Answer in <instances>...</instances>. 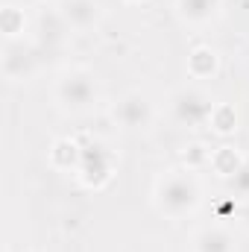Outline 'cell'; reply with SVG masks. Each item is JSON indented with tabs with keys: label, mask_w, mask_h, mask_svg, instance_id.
I'll list each match as a JSON object with an SVG mask.
<instances>
[{
	"label": "cell",
	"mask_w": 249,
	"mask_h": 252,
	"mask_svg": "<svg viewBox=\"0 0 249 252\" xmlns=\"http://www.w3.org/2000/svg\"><path fill=\"white\" fill-rule=\"evenodd\" d=\"M53 103L67 118H85L103 103V88L94 70L88 67H64L53 79Z\"/></svg>",
	"instance_id": "2"
},
{
	"label": "cell",
	"mask_w": 249,
	"mask_h": 252,
	"mask_svg": "<svg viewBox=\"0 0 249 252\" xmlns=\"http://www.w3.org/2000/svg\"><path fill=\"white\" fill-rule=\"evenodd\" d=\"M67 35H70V27L64 24V18L59 15V9L44 12V15L38 18V41H41L44 47H56V44H62Z\"/></svg>",
	"instance_id": "14"
},
{
	"label": "cell",
	"mask_w": 249,
	"mask_h": 252,
	"mask_svg": "<svg viewBox=\"0 0 249 252\" xmlns=\"http://www.w3.org/2000/svg\"><path fill=\"white\" fill-rule=\"evenodd\" d=\"M208 161H211V150L205 147V144H199V141H193V144H187L185 153H182V167L187 170H202V167H208Z\"/></svg>",
	"instance_id": "16"
},
{
	"label": "cell",
	"mask_w": 249,
	"mask_h": 252,
	"mask_svg": "<svg viewBox=\"0 0 249 252\" xmlns=\"http://www.w3.org/2000/svg\"><path fill=\"white\" fill-rule=\"evenodd\" d=\"M0 70H3V79L12 82V85L30 82L38 73V50L30 47L24 38L6 41L3 44V53H0Z\"/></svg>",
	"instance_id": "5"
},
{
	"label": "cell",
	"mask_w": 249,
	"mask_h": 252,
	"mask_svg": "<svg viewBox=\"0 0 249 252\" xmlns=\"http://www.w3.org/2000/svg\"><path fill=\"white\" fill-rule=\"evenodd\" d=\"M47 161L53 170H62V173H76L79 170V161H82V147L76 138H56L47 150Z\"/></svg>",
	"instance_id": "10"
},
{
	"label": "cell",
	"mask_w": 249,
	"mask_h": 252,
	"mask_svg": "<svg viewBox=\"0 0 249 252\" xmlns=\"http://www.w3.org/2000/svg\"><path fill=\"white\" fill-rule=\"evenodd\" d=\"M247 161V156L238 150V147H232V144H223V147H214L211 150V161H208V170L214 173V176H220V179H232L238 170H241V164Z\"/></svg>",
	"instance_id": "12"
},
{
	"label": "cell",
	"mask_w": 249,
	"mask_h": 252,
	"mask_svg": "<svg viewBox=\"0 0 249 252\" xmlns=\"http://www.w3.org/2000/svg\"><path fill=\"white\" fill-rule=\"evenodd\" d=\"M238 109L232 106V103H217L214 106V112H211V118H208V129L214 132V135H232V132H238Z\"/></svg>",
	"instance_id": "15"
},
{
	"label": "cell",
	"mask_w": 249,
	"mask_h": 252,
	"mask_svg": "<svg viewBox=\"0 0 249 252\" xmlns=\"http://www.w3.org/2000/svg\"><path fill=\"white\" fill-rule=\"evenodd\" d=\"M124 3H144V0H124Z\"/></svg>",
	"instance_id": "20"
},
{
	"label": "cell",
	"mask_w": 249,
	"mask_h": 252,
	"mask_svg": "<svg viewBox=\"0 0 249 252\" xmlns=\"http://www.w3.org/2000/svg\"><path fill=\"white\" fill-rule=\"evenodd\" d=\"M0 30H3V38H6V41H18V38L27 35L30 18H27V12H24L21 3L6 0V6L0 9Z\"/></svg>",
	"instance_id": "13"
},
{
	"label": "cell",
	"mask_w": 249,
	"mask_h": 252,
	"mask_svg": "<svg viewBox=\"0 0 249 252\" xmlns=\"http://www.w3.org/2000/svg\"><path fill=\"white\" fill-rule=\"evenodd\" d=\"M190 252H235V235L220 223L202 226L190 238Z\"/></svg>",
	"instance_id": "9"
},
{
	"label": "cell",
	"mask_w": 249,
	"mask_h": 252,
	"mask_svg": "<svg viewBox=\"0 0 249 252\" xmlns=\"http://www.w3.org/2000/svg\"><path fill=\"white\" fill-rule=\"evenodd\" d=\"M173 9L179 21L193 30H205L220 21L223 15V0H173Z\"/></svg>",
	"instance_id": "8"
},
{
	"label": "cell",
	"mask_w": 249,
	"mask_h": 252,
	"mask_svg": "<svg viewBox=\"0 0 249 252\" xmlns=\"http://www.w3.org/2000/svg\"><path fill=\"white\" fill-rule=\"evenodd\" d=\"M185 67H187V76H190V79L202 82V79L217 76V70H220V56H217V50H214L211 44H196V47L187 53Z\"/></svg>",
	"instance_id": "11"
},
{
	"label": "cell",
	"mask_w": 249,
	"mask_h": 252,
	"mask_svg": "<svg viewBox=\"0 0 249 252\" xmlns=\"http://www.w3.org/2000/svg\"><path fill=\"white\" fill-rule=\"evenodd\" d=\"M214 106H217V100L202 85H182V88H176L170 94L167 115L176 126L199 129V126H208V118H211Z\"/></svg>",
	"instance_id": "3"
},
{
	"label": "cell",
	"mask_w": 249,
	"mask_h": 252,
	"mask_svg": "<svg viewBox=\"0 0 249 252\" xmlns=\"http://www.w3.org/2000/svg\"><path fill=\"white\" fill-rule=\"evenodd\" d=\"M115 153L103 144V141H91L88 147H82V161L76 170V179L91 190L106 188L115 176Z\"/></svg>",
	"instance_id": "4"
},
{
	"label": "cell",
	"mask_w": 249,
	"mask_h": 252,
	"mask_svg": "<svg viewBox=\"0 0 249 252\" xmlns=\"http://www.w3.org/2000/svg\"><path fill=\"white\" fill-rule=\"evenodd\" d=\"M235 220H238V226H241V229L249 235V199H244V202L238 205V211H235Z\"/></svg>",
	"instance_id": "18"
},
{
	"label": "cell",
	"mask_w": 249,
	"mask_h": 252,
	"mask_svg": "<svg viewBox=\"0 0 249 252\" xmlns=\"http://www.w3.org/2000/svg\"><path fill=\"white\" fill-rule=\"evenodd\" d=\"M112 118L126 132H144V129H150L156 124V106L147 94L129 91L112 106Z\"/></svg>",
	"instance_id": "6"
},
{
	"label": "cell",
	"mask_w": 249,
	"mask_h": 252,
	"mask_svg": "<svg viewBox=\"0 0 249 252\" xmlns=\"http://www.w3.org/2000/svg\"><path fill=\"white\" fill-rule=\"evenodd\" d=\"M56 9L64 18V24L70 27V32H91L103 21L100 0H59Z\"/></svg>",
	"instance_id": "7"
},
{
	"label": "cell",
	"mask_w": 249,
	"mask_h": 252,
	"mask_svg": "<svg viewBox=\"0 0 249 252\" xmlns=\"http://www.w3.org/2000/svg\"><path fill=\"white\" fill-rule=\"evenodd\" d=\"M12 3H21V6H30V3H41V0H12Z\"/></svg>",
	"instance_id": "19"
},
{
	"label": "cell",
	"mask_w": 249,
	"mask_h": 252,
	"mask_svg": "<svg viewBox=\"0 0 249 252\" xmlns=\"http://www.w3.org/2000/svg\"><path fill=\"white\" fill-rule=\"evenodd\" d=\"M202 205V182L187 167H170L153 182V208L167 220H187Z\"/></svg>",
	"instance_id": "1"
},
{
	"label": "cell",
	"mask_w": 249,
	"mask_h": 252,
	"mask_svg": "<svg viewBox=\"0 0 249 252\" xmlns=\"http://www.w3.org/2000/svg\"><path fill=\"white\" fill-rule=\"evenodd\" d=\"M229 185V193H232V199H238V202H244V199H249V156L247 161L241 164V170L226 182Z\"/></svg>",
	"instance_id": "17"
}]
</instances>
